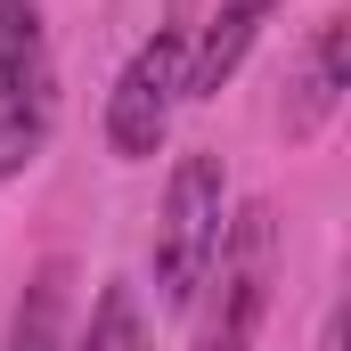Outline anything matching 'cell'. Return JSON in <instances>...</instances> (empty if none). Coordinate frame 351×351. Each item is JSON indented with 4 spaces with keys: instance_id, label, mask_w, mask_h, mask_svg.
<instances>
[{
    "instance_id": "8",
    "label": "cell",
    "mask_w": 351,
    "mask_h": 351,
    "mask_svg": "<svg viewBox=\"0 0 351 351\" xmlns=\"http://www.w3.org/2000/svg\"><path fill=\"white\" fill-rule=\"evenodd\" d=\"M74 351H156L147 311H139V286L106 278V286H98V302H90V327L74 335Z\"/></svg>"
},
{
    "instance_id": "3",
    "label": "cell",
    "mask_w": 351,
    "mask_h": 351,
    "mask_svg": "<svg viewBox=\"0 0 351 351\" xmlns=\"http://www.w3.org/2000/svg\"><path fill=\"white\" fill-rule=\"evenodd\" d=\"M58 131L49 0H0V180H25Z\"/></svg>"
},
{
    "instance_id": "6",
    "label": "cell",
    "mask_w": 351,
    "mask_h": 351,
    "mask_svg": "<svg viewBox=\"0 0 351 351\" xmlns=\"http://www.w3.org/2000/svg\"><path fill=\"white\" fill-rule=\"evenodd\" d=\"M286 0H221L204 16V33H188V98H221V82L245 66V49L262 41V25Z\"/></svg>"
},
{
    "instance_id": "4",
    "label": "cell",
    "mask_w": 351,
    "mask_h": 351,
    "mask_svg": "<svg viewBox=\"0 0 351 351\" xmlns=\"http://www.w3.org/2000/svg\"><path fill=\"white\" fill-rule=\"evenodd\" d=\"M180 98H188V25L172 16L123 58V74L106 90V147H114V164H147L164 147Z\"/></svg>"
},
{
    "instance_id": "7",
    "label": "cell",
    "mask_w": 351,
    "mask_h": 351,
    "mask_svg": "<svg viewBox=\"0 0 351 351\" xmlns=\"http://www.w3.org/2000/svg\"><path fill=\"white\" fill-rule=\"evenodd\" d=\"M0 351H74V262L66 254H49V262L25 278Z\"/></svg>"
},
{
    "instance_id": "2",
    "label": "cell",
    "mask_w": 351,
    "mask_h": 351,
    "mask_svg": "<svg viewBox=\"0 0 351 351\" xmlns=\"http://www.w3.org/2000/svg\"><path fill=\"white\" fill-rule=\"evenodd\" d=\"M196 302H204L196 351H254L262 343V319H269V302H278V213H269L262 196L245 213H229L221 254L204 269Z\"/></svg>"
},
{
    "instance_id": "1",
    "label": "cell",
    "mask_w": 351,
    "mask_h": 351,
    "mask_svg": "<svg viewBox=\"0 0 351 351\" xmlns=\"http://www.w3.org/2000/svg\"><path fill=\"white\" fill-rule=\"evenodd\" d=\"M221 229H229V172L213 147H188L164 180V213L147 237V269H156L164 311H196V286L221 254Z\"/></svg>"
},
{
    "instance_id": "5",
    "label": "cell",
    "mask_w": 351,
    "mask_h": 351,
    "mask_svg": "<svg viewBox=\"0 0 351 351\" xmlns=\"http://www.w3.org/2000/svg\"><path fill=\"white\" fill-rule=\"evenodd\" d=\"M343 90H351V16H319L294 58V82H286V139H319L335 123Z\"/></svg>"
}]
</instances>
